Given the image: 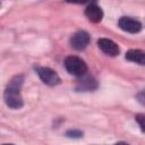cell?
Listing matches in <instances>:
<instances>
[{"mask_svg": "<svg viewBox=\"0 0 145 145\" xmlns=\"http://www.w3.org/2000/svg\"><path fill=\"white\" fill-rule=\"evenodd\" d=\"M23 82H24V76L16 75L10 79V82L8 83V85L5 89V93H3L5 102L11 109H20L24 104L23 97L20 94V88H22Z\"/></svg>", "mask_w": 145, "mask_h": 145, "instance_id": "1", "label": "cell"}, {"mask_svg": "<svg viewBox=\"0 0 145 145\" xmlns=\"http://www.w3.org/2000/svg\"><path fill=\"white\" fill-rule=\"evenodd\" d=\"M65 67L67 71L74 76L82 77L87 72V65L84 60L76 56H69L65 59Z\"/></svg>", "mask_w": 145, "mask_h": 145, "instance_id": "2", "label": "cell"}, {"mask_svg": "<svg viewBox=\"0 0 145 145\" xmlns=\"http://www.w3.org/2000/svg\"><path fill=\"white\" fill-rule=\"evenodd\" d=\"M36 72L39 75V77L41 78V80L50 86H56L58 84H60L61 79L58 76V74L52 70L51 68L48 67H36Z\"/></svg>", "mask_w": 145, "mask_h": 145, "instance_id": "3", "label": "cell"}, {"mask_svg": "<svg viewBox=\"0 0 145 145\" xmlns=\"http://www.w3.org/2000/svg\"><path fill=\"white\" fill-rule=\"evenodd\" d=\"M91 37L87 32L85 31H78L70 37V45L75 50H84L89 44Z\"/></svg>", "mask_w": 145, "mask_h": 145, "instance_id": "4", "label": "cell"}, {"mask_svg": "<svg viewBox=\"0 0 145 145\" xmlns=\"http://www.w3.org/2000/svg\"><path fill=\"white\" fill-rule=\"evenodd\" d=\"M97 88V82L96 79L91 75H84L82 77H78L76 89L78 92H89Z\"/></svg>", "mask_w": 145, "mask_h": 145, "instance_id": "5", "label": "cell"}, {"mask_svg": "<svg viewBox=\"0 0 145 145\" xmlns=\"http://www.w3.org/2000/svg\"><path fill=\"white\" fill-rule=\"evenodd\" d=\"M119 27L128 33H138L142 29L140 22L131 18V17H121L118 22Z\"/></svg>", "mask_w": 145, "mask_h": 145, "instance_id": "6", "label": "cell"}, {"mask_svg": "<svg viewBox=\"0 0 145 145\" xmlns=\"http://www.w3.org/2000/svg\"><path fill=\"white\" fill-rule=\"evenodd\" d=\"M97 45L102 50V52H104L105 54H108L110 57H116L120 52L118 44L114 43L112 40H109V39H104V37L100 39L97 41Z\"/></svg>", "mask_w": 145, "mask_h": 145, "instance_id": "7", "label": "cell"}, {"mask_svg": "<svg viewBox=\"0 0 145 145\" xmlns=\"http://www.w3.org/2000/svg\"><path fill=\"white\" fill-rule=\"evenodd\" d=\"M85 16L92 23H100L103 18V11L96 3H91L85 9Z\"/></svg>", "mask_w": 145, "mask_h": 145, "instance_id": "8", "label": "cell"}, {"mask_svg": "<svg viewBox=\"0 0 145 145\" xmlns=\"http://www.w3.org/2000/svg\"><path fill=\"white\" fill-rule=\"evenodd\" d=\"M126 59L129 60V61H131V62H135V63L145 66V51L138 50V49L137 50L136 49L129 50L126 53Z\"/></svg>", "mask_w": 145, "mask_h": 145, "instance_id": "9", "label": "cell"}, {"mask_svg": "<svg viewBox=\"0 0 145 145\" xmlns=\"http://www.w3.org/2000/svg\"><path fill=\"white\" fill-rule=\"evenodd\" d=\"M135 120L137 121L139 128L142 129L143 133H145V114L144 113H138L135 116Z\"/></svg>", "mask_w": 145, "mask_h": 145, "instance_id": "10", "label": "cell"}, {"mask_svg": "<svg viewBox=\"0 0 145 145\" xmlns=\"http://www.w3.org/2000/svg\"><path fill=\"white\" fill-rule=\"evenodd\" d=\"M66 136L69 138H80L83 137V131L77 130V129H70L66 133Z\"/></svg>", "mask_w": 145, "mask_h": 145, "instance_id": "11", "label": "cell"}, {"mask_svg": "<svg viewBox=\"0 0 145 145\" xmlns=\"http://www.w3.org/2000/svg\"><path fill=\"white\" fill-rule=\"evenodd\" d=\"M137 100H138V102H139L142 105L145 106V89H142V91L137 94Z\"/></svg>", "mask_w": 145, "mask_h": 145, "instance_id": "12", "label": "cell"}, {"mask_svg": "<svg viewBox=\"0 0 145 145\" xmlns=\"http://www.w3.org/2000/svg\"><path fill=\"white\" fill-rule=\"evenodd\" d=\"M116 145H129V144H127V143H125V142H119V143H117Z\"/></svg>", "mask_w": 145, "mask_h": 145, "instance_id": "13", "label": "cell"}, {"mask_svg": "<svg viewBox=\"0 0 145 145\" xmlns=\"http://www.w3.org/2000/svg\"><path fill=\"white\" fill-rule=\"evenodd\" d=\"M3 145H14V144H3Z\"/></svg>", "mask_w": 145, "mask_h": 145, "instance_id": "14", "label": "cell"}]
</instances>
